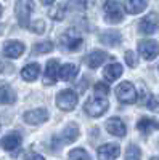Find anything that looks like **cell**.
<instances>
[{"mask_svg": "<svg viewBox=\"0 0 159 160\" xmlns=\"http://www.w3.org/2000/svg\"><path fill=\"white\" fill-rule=\"evenodd\" d=\"M79 101V96L72 90H63L56 96V106L61 111H72Z\"/></svg>", "mask_w": 159, "mask_h": 160, "instance_id": "cell-6", "label": "cell"}, {"mask_svg": "<svg viewBox=\"0 0 159 160\" xmlns=\"http://www.w3.org/2000/svg\"><path fill=\"white\" fill-rule=\"evenodd\" d=\"M48 118V112L47 109L40 108V109H32V111H28L24 114V122L26 123H31V125H39L45 122Z\"/></svg>", "mask_w": 159, "mask_h": 160, "instance_id": "cell-9", "label": "cell"}, {"mask_svg": "<svg viewBox=\"0 0 159 160\" xmlns=\"http://www.w3.org/2000/svg\"><path fill=\"white\" fill-rule=\"evenodd\" d=\"M3 53H5V56H8L11 59L19 58L24 53V45L21 42H13V40H10V42H7L5 47H3Z\"/></svg>", "mask_w": 159, "mask_h": 160, "instance_id": "cell-13", "label": "cell"}, {"mask_svg": "<svg viewBox=\"0 0 159 160\" xmlns=\"http://www.w3.org/2000/svg\"><path fill=\"white\" fill-rule=\"evenodd\" d=\"M106 130H108V133H111V135H114V136H119V138L125 136V133H127L125 123L117 117H113L106 122Z\"/></svg>", "mask_w": 159, "mask_h": 160, "instance_id": "cell-11", "label": "cell"}, {"mask_svg": "<svg viewBox=\"0 0 159 160\" xmlns=\"http://www.w3.org/2000/svg\"><path fill=\"white\" fill-rule=\"evenodd\" d=\"M0 72H2V62H0Z\"/></svg>", "mask_w": 159, "mask_h": 160, "instance_id": "cell-35", "label": "cell"}, {"mask_svg": "<svg viewBox=\"0 0 159 160\" xmlns=\"http://www.w3.org/2000/svg\"><path fill=\"white\" fill-rule=\"evenodd\" d=\"M141 158V151L138 146L135 144H130L127 151H125V160H140Z\"/></svg>", "mask_w": 159, "mask_h": 160, "instance_id": "cell-26", "label": "cell"}, {"mask_svg": "<svg viewBox=\"0 0 159 160\" xmlns=\"http://www.w3.org/2000/svg\"><path fill=\"white\" fill-rule=\"evenodd\" d=\"M116 96L124 104H132L137 101V90L130 82H122L116 88Z\"/></svg>", "mask_w": 159, "mask_h": 160, "instance_id": "cell-5", "label": "cell"}, {"mask_svg": "<svg viewBox=\"0 0 159 160\" xmlns=\"http://www.w3.org/2000/svg\"><path fill=\"white\" fill-rule=\"evenodd\" d=\"M58 74H60L61 80H64V82H71V80H74L76 75H77V68L74 64H64V66L60 68Z\"/></svg>", "mask_w": 159, "mask_h": 160, "instance_id": "cell-20", "label": "cell"}, {"mask_svg": "<svg viewBox=\"0 0 159 160\" xmlns=\"http://www.w3.org/2000/svg\"><path fill=\"white\" fill-rule=\"evenodd\" d=\"M119 152H121V149L117 144H103L98 149V160H116L119 157Z\"/></svg>", "mask_w": 159, "mask_h": 160, "instance_id": "cell-10", "label": "cell"}, {"mask_svg": "<svg viewBox=\"0 0 159 160\" xmlns=\"http://www.w3.org/2000/svg\"><path fill=\"white\" fill-rule=\"evenodd\" d=\"M60 42H61V45H63L64 50H68V51H77L79 48L82 47V37H81V34H79V31L68 29L60 37Z\"/></svg>", "mask_w": 159, "mask_h": 160, "instance_id": "cell-3", "label": "cell"}, {"mask_svg": "<svg viewBox=\"0 0 159 160\" xmlns=\"http://www.w3.org/2000/svg\"><path fill=\"white\" fill-rule=\"evenodd\" d=\"M0 146L5 149V151H15L21 146V136L19 133H10V135L3 136L2 141H0Z\"/></svg>", "mask_w": 159, "mask_h": 160, "instance_id": "cell-14", "label": "cell"}, {"mask_svg": "<svg viewBox=\"0 0 159 160\" xmlns=\"http://www.w3.org/2000/svg\"><path fill=\"white\" fill-rule=\"evenodd\" d=\"M0 15H2V7H0Z\"/></svg>", "mask_w": 159, "mask_h": 160, "instance_id": "cell-36", "label": "cell"}, {"mask_svg": "<svg viewBox=\"0 0 159 160\" xmlns=\"http://www.w3.org/2000/svg\"><path fill=\"white\" fill-rule=\"evenodd\" d=\"M77 136H79V128H77L76 123H69L68 127L64 128V131H63V139H64L66 142L76 141Z\"/></svg>", "mask_w": 159, "mask_h": 160, "instance_id": "cell-23", "label": "cell"}, {"mask_svg": "<svg viewBox=\"0 0 159 160\" xmlns=\"http://www.w3.org/2000/svg\"><path fill=\"white\" fill-rule=\"evenodd\" d=\"M39 72H40V66L32 62V64H28V66H24V69L21 71V77L24 80H28V82H32V80L37 78Z\"/></svg>", "mask_w": 159, "mask_h": 160, "instance_id": "cell-19", "label": "cell"}, {"mask_svg": "<svg viewBox=\"0 0 159 160\" xmlns=\"http://www.w3.org/2000/svg\"><path fill=\"white\" fill-rule=\"evenodd\" d=\"M58 61L56 59H50L47 62V69H45V75H44V83L45 85H51L56 82V75H58Z\"/></svg>", "mask_w": 159, "mask_h": 160, "instance_id": "cell-12", "label": "cell"}, {"mask_svg": "<svg viewBox=\"0 0 159 160\" xmlns=\"http://www.w3.org/2000/svg\"><path fill=\"white\" fill-rule=\"evenodd\" d=\"M32 11V0H18L15 5V16L21 28H28Z\"/></svg>", "mask_w": 159, "mask_h": 160, "instance_id": "cell-2", "label": "cell"}, {"mask_svg": "<svg viewBox=\"0 0 159 160\" xmlns=\"http://www.w3.org/2000/svg\"><path fill=\"white\" fill-rule=\"evenodd\" d=\"M100 40H101L103 43L109 45V47H116V45L121 43V34L116 32V31H108V32L101 34Z\"/></svg>", "mask_w": 159, "mask_h": 160, "instance_id": "cell-21", "label": "cell"}, {"mask_svg": "<svg viewBox=\"0 0 159 160\" xmlns=\"http://www.w3.org/2000/svg\"><path fill=\"white\" fill-rule=\"evenodd\" d=\"M68 158H69V160H90V155L87 154L85 149L77 148V149H72V151L68 154Z\"/></svg>", "mask_w": 159, "mask_h": 160, "instance_id": "cell-25", "label": "cell"}, {"mask_svg": "<svg viewBox=\"0 0 159 160\" xmlns=\"http://www.w3.org/2000/svg\"><path fill=\"white\" fill-rule=\"evenodd\" d=\"M31 29L34 31V32H37V34H42L44 32V29H45V24H44V21H35L32 26H31Z\"/></svg>", "mask_w": 159, "mask_h": 160, "instance_id": "cell-32", "label": "cell"}, {"mask_svg": "<svg viewBox=\"0 0 159 160\" xmlns=\"http://www.w3.org/2000/svg\"><path fill=\"white\" fill-rule=\"evenodd\" d=\"M148 7V0H125V10L130 15H138Z\"/></svg>", "mask_w": 159, "mask_h": 160, "instance_id": "cell-18", "label": "cell"}, {"mask_svg": "<svg viewBox=\"0 0 159 160\" xmlns=\"http://www.w3.org/2000/svg\"><path fill=\"white\" fill-rule=\"evenodd\" d=\"M146 108L150 109V111H153V112H159V99L156 98V96H153V95H148L146 96Z\"/></svg>", "mask_w": 159, "mask_h": 160, "instance_id": "cell-27", "label": "cell"}, {"mask_svg": "<svg viewBox=\"0 0 159 160\" xmlns=\"http://www.w3.org/2000/svg\"><path fill=\"white\" fill-rule=\"evenodd\" d=\"M104 16L108 22L117 24L124 19V10L122 5L117 2V0H106L104 3Z\"/></svg>", "mask_w": 159, "mask_h": 160, "instance_id": "cell-4", "label": "cell"}, {"mask_svg": "<svg viewBox=\"0 0 159 160\" xmlns=\"http://www.w3.org/2000/svg\"><path fill=\"white\" fill-rule=\"evenodd\" d=\"M137 128H138V131L143 133V135H150V133L159 130V122L154 118H150V117H143L137 123Z\"/></svg>", "mask_w": 159, "mask_h": 160, "instance_id": "cell-16", "label": "cell"}, {"mask_svg": "<svg viewBox=\"0 0 159 160\" xmlns=\"http://www.w3.org/2000/svg\"><path fill=\"white\" fill-rule=\"evenodd\" d=\"M121 75H122V66L119 62H113L109 66H106L104 71H103V77H104V80H108V82H114V80H117Z\"/></svg>", "mask_w": 159, "mask_h": 160, "instance_id": "cell-17", "label": "cell"}, {"mask_svg": "<svg viewBox=\"0 0 159 160\" xmlns=\"http://www.w3.org/2000/svg\"><path fill=\"white\" fill-rule=\"evenodd\" d=\"M16 96H15V91L11 90V87L8 85H2L0 87V104H11L15 102Z\"/></svg>", "mask_w": 159, "mask_h": 160, "instance_id": "cell-22", "label": "cell"}, {"mask_svg": "<svg viewBox=\"0 0 159 160\" xmlns=\"http://www.w3.org/2000/svg\"><path fill=\"white\" fill-rule=\"evenodd\" d=\"M51 50H53V43L51 42H42V43L35 45V51L37 53H48Z\"/></svg>", "mask_w": 159, "mask_h": 160, "instance_id": "cell-30", "label": "cell"}, {"mask_svg": "<svg viewBox=\"0 0 159 160\" xmlns=\"http://www.w3.org/2000/svg\"><path fill=\"white\" fill-rule=\"evenodd\" d=\"M108 93H109V87L106 85L104 82H98V83H95V95L104 98V95H108Z\"/></svg>", "mask_w": 159, "mask_h": 160, "instance_id": "cell-28", "label": "cell"}, {"mask_svg": "<svg viewBox=\"0 0 159 160\" xmlns=\"http://www.w3.org/2000/svg\"><path fill=\"white\" fill-rule=\"evenodd\" d=\"M66 7L64 3H58V5H53V8L50 10V16L53 18V19H56V21H61L63 18H64V15H66Z\"/></svg>", "mask_w": 159, "mask_h": 160, "instance_id": "cell-24", "label": "cell"}, {"mask_svg": "<svg viewBox=\"0 0 159 160\" xmlns=\"http://www.w3.org/2000/svg\"><path fill=\"white\" fill-rule=\"evenodd\" d=\"M109 108V102L106 98H101V96H93V98H90L85 106H84V109L85 112L90 115V117H101L106 111H108Z\"/></svg>", "mask_w": 159, "mask_h": 160, "instance_id": "cell-1", "label": "cell"}, {"mask_svg": "<svg viewBox=\"0 0 159 160\" xmlns=\"http://www.w3.org/2000/svg\"><path fill=\"white\" fill-rule=\"evenodd\" d=\"M106 58H108V55H106L104 51H101V50H93L92 53H88V56L85 58V61H87V64H88V68L97 69V68H100V66L104 62Z\"/></svg>", "mask_w": 159, "mask_h": 160, "instance_id": "cell-15", "label": "cell"}, {"mask_svg": "<svg viewBox=\"0 0 159 160\" xmlns=\"http://www.w3.org/2000/svg\"><path fill=\"white\" fill-rule=\"evenodd\" d=\"M85 5H87V2L85 0H68V5L66 7H69V8H72V10H76V11H79V10H85Z\"/></svg>", "mask_w": 159, "mask_h": 160, "instance_id": "cell-29", "label": "cell"}, {"mask_svg": "<svg viewBox=\"0 0 159 160\" xmlns=\"http://www.w3.org/2000/svg\"><path fill=\"white\" fill-rule=\"evenodd\" d=\"M28 160H45L40 154H31L29 157H28Z\"/></svg>", "mask_w": 159, "mask_h": 160, "instance_id": "cell-33", "label": "cell"}, {"mask_svg": "<svg viewBox=\"0 0 159 160\" xmlns=\"http://www.w3.org/2000/svg\"><path fill=\"white\" fill-rule=\"evenodd\" d=\"M157 28H159V16L156 13H150V15L145 16L138 24V29L143 34H154L157 31Z\"/></svg>", "mask_w": 159, "mask_h": 160, "instance_id": "cell-8", "label": "cell"}, {"mask_svg": "<svg viewBox=\"0 0 159 160\" xmlns=\"http://www.w3.org/2000/svg\"><path fill=\"white\" fill-rule=\"evenodd\" d=\"M138 53L146 61H151L159 55V43L156 40H141L138 43Z\"/></svg>", "mask_w": 159, "mask_h": 160, "instance_id": "cell-7", "label": "cell"}, {"mask_svg": "<svg viewBox=\"0 0 159 160\" xmlns=\"http://www.w3.org/2000/svg\"><path fill=\"white\" fill-rule=\"evenodd\" d=\"M40 2H42L44 5H51L53 2H55V0H40Z\"/></svg>", "mask_w": 159, "mask_h": 160, "instance_id": "cell-34", "label": "cell"}, {"mask_svg": "<svg viewBox=\"0 0 159 160\" xmlns=\"http://www.w3.org/2000/svg\"><path fill=\"white\" fill-rule=\"evenodd\" d=\"M125 61H127V64L130 66V68H135L137 66V58L134 55V51H125Z\"/></svg>", "mask_w": 159, "mask_h": 160, "instance_id": "cell-31", "label": "cell"}]
</instances>
